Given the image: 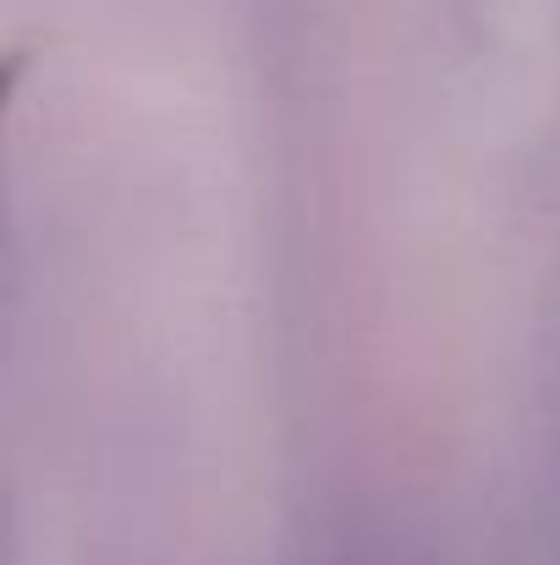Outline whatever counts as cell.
<instances>
[{"mask_svg": "<svg viewBox=\"0 0 560 565\" xmlns=\"http://www.w3.org/2000/svg\"><path fill=\"white\" fill-rule=\"evenodd\" d=\"M358 565H395V561H358Z\"/></svg>", "mask_w": 560, "mask_h": 565, "instance_id": "6da1fadb", "label": "cell"}]
</instances>
